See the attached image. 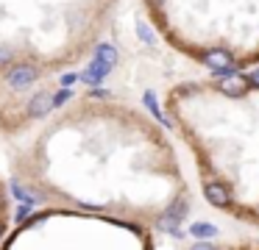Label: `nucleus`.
<instances>
[{
	"label": "nucleus",
	"instance_id": "1",
	"mask_svg": "<svg viewBox=\"0 0 259 250\" xmlns=\"http://www.w3.org/2000/svg\"><path fill=\"white\" fill-rule=\"evenodd\" d=\"M36 67H31V64H20V67H14L12 72L6 75V81H9V86L12 89H25L28 83H34L36 81Z\"/></svg>",
	"mask_w": 259,
	"mask_h": 250
},
{
	"label": "nucleus",
	"instance_id": "2",
	"mask_svg": "<svg viewBox=\"0 0 259 250\" xmlns=\"http://www.w3.org/2000/svg\"><path fill=\"white\" fill-rule=\"evenodd\" d=\"M203 194H206V200L214 206V209H229L231 206V192L223 186V183H218V181L206 183V186H203Z\"/></svg>",
	"mask_w": 259,
	"mask_h": 250
},
{
	"label": "nucleus",
	"instance_id": "3",
	"mask_svg": "<svg viewBox=\"0 0 259 250\" xmlns=\"http://www.w3.org/2000/svg\"><path fill=\"white\" fill-rule=\"evenodd\" d=\"M109 70H112L109 64H103V61H98V59H95V61H92V67L84 72V81H87V83H101L103 78L109 75Z\"/></svg>",
	"mask_w": 259,
	"mask_h": 250
},
{
	"label": "nucleus",
	"instance_id": "4",
	"mask_svg": "<svg viewBox=\"0 0 259 250\" xmlns=\"http://www.w3.org/2000/svg\"><path fill=\"white\" fill-rule=\"evenodd\" d=\"M51 100H53V97H51L48 92L36 94V97L31 100V106H28V114H31V117H42L48 109H51Z\"/></svg>",
	"mask_w": 259,
	"mask_h": 250
},
{
	"label": "nucleus",
	"instance_id": "5",
	"mask_svg": "<svg viewBox=\"0 0 259 250\" xmlns=\"http://www.w3.org/2000/svg\"><path fill=\"white\" fill-rule=\"evenodd\" d=\"M190 233H192V236H198L201 242H206V239L218 236V228H214V225H209V222H192Z\"/></svg>",
	"mask_w": 259,
	"mask_h": 250
},
{
	"label": "nucleus",
	"instance_id": "6",
	"mask_svg": "<svg viewBox=\"0 0 259 250\" xmlns=\"http://www.w3.org/2000/svg\"><path fill=\"white\" fill-rule=\"evenodd\" d=\"M98 61H103V64L112 67L114 61H117V50H114L112 44H101V47H98Z\"/></svg>",
	"mask_w": 259,
	"mask_h": 250
},
{
	"label": "nucleus",
	"instance_id": "7",
	"mask_svg": "<svg viewBox=\"0 0 259 250\" xmlns=\"http://www.w3.org/2000/svg\"><path fill=\"white\" fill-rule=\"evenodd\" d=\"M192 250H218V247L209 244V242H198V244H192Z\"/></svg>",
	"mask_w": 259,
	"mask_h": 250
},
{
	"label": "nucleus",
	"instance_id": "8",
	"mask_svg": "<svg viewBox=\"0 0 259 250\" xmlns=\"http://www.w3.org/2000/svg\"><path fill=\"white\" fill-rule=\"evenodd\" d=\"M67 97H70V92H59V94H56V103H64Z\"/></svg>",
	"mask_w": 259,
	"mask_h": 250
},
{
	"label": "nucleus",
	"instance_id": "9",
	"mask_svg": "<svg viewBox=\"0 0 259 250\" xmlns=\"http://www.w3.org/2000/svg\"><path fill=\"white\" fill-rule=\"evenodd\" d=\"M73 81H75V75H64V78H62V83H64V86H70Z\"/></svg>",
	"mask_w": 259,
	"mask_h": 250
},
{
	"label": "nucleus",
	"instance_id": "10",
	"mask_svg": "<svg viewBox=\"0 0 259 250\" xmlns=\"http://www.w3.org/2000/svg\"><path fill=\"white\" fill-rule=\"evenodd\" d=\"M0 61H9V50H0Z\"/></svg>",
	"mask_w": 259,
	"mask_h": 250
},
{
	"label": "nucleus",
	"instance_id": "11",
	"mask_svg": "<svg viewBox=\"0 0 259 250\" xmlns=\"http://www.w3.org/2000/svg\"><path fill=\"white\" fill-rule=\"evenodd\" d=\"M151 6H162V0H151Z\"/></svg>",
	"mask_w": 259,
	"mask_h": 250
}]
</instances>
